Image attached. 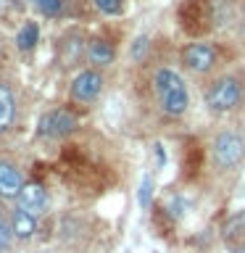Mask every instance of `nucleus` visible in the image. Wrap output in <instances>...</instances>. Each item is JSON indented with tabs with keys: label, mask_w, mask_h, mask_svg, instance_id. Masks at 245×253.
<instances>
[{
	"label": "nucleus",
	"mask_w": 245,
	"mask_h": 253,
	"mask_svg": "<svg viewBox=\"0 0 245 253\" xmlns=\"http://www.w3.org/2000/svg\"><path fill=\"white\" fill-rule=\"evenodd\" d=\"M182 63L195 71V74H205V71L213 69L216 63V50L208 42H190L185 50H182Z\"/></svg>",
	"instance_id": "obj_6"
},
{
	"label": "nucleus",
	"mask_w": 245,
	"mask_h": 253,
	"mask_svg": "<svg viewBox=\"0 0 245 253\" xmlns=\"http://www.w3.org/2000/svg\"><path fill=\"white\" fill-rule=\"evenodd\" d=\"M77 126H79V119L71 114L69 108H55V111H47V114L40 119L37 132L42 134V137L61 140V137H69L71 132H77Z\"/></svg>",
	"instance_id": "obj_4"
},
{
	"label": "nucleus",
	"mask_w": 245,
	"mask_h": 253,
	"mask_svg": "<svg viewBox=\"0 0 245 253\" xmlns=\"http://www.w3.org/2000/svg\"><path fill=\"white\" fill-rule=\"evenodd\" d=\"M47 193H45V187L40 185V182H27V185L21 187V193L16 195V206L24 211V213H29V216H40V213H45L47 211Z\"/></svg>",
	"instance_id": "obj_7"
},
{
	"label": "nucleus",
	"mask_w": 245,
	"mask_h": 253,
	"mask_svg": "<svg viewBox=\"0 0 245 253\" xmlns=\"http://www.w3.org/2000/svg\"><path fill=\"white\" fill-rule=\"evenodd\" d=\"M37 40H40V27H37L35 21H27L19 29V35H16V47L27 53V50H32V47L37 45Z\"/></svg>",
	"instance_id": "obj_12"
},
{
	"label": "nucleus",
	"mask_w": 245,
	"mask_h": 253,
	"mask_svg": "<svg viewBox=\"0 0 245 253\" xmlns=\"http://www.w3.org/2000/svg\"><path fill=\"white\" fill-rule=\"evenodd\" d=\"M114 45L106 42V40H100V37H95L87 42V61L95 63V66H108V63H114Z\"/></svg>",
	"instance_id": "obj_9"
},
{
	"label": "nucleus",
	"mask_w": 245,
	"mask_h": 253,
	"mask_svg": "<svg viewBox=\"0 0 245 253\" xmlns=\"http://www.w3.org/2000/svg\"><path fill=\"white\" fill-rule=\"evenodd\" d=\"M24 185H27V182H24L21 169H16V166L8 164V161H0V195L3 198H16L21 193Z\"/></svg>",
	"instance_id": "obj_8"
},
{
	"label": "nucleus",
	"mask_w": 245,
	"mask_h": 253,
	"mask_svg": "<svg viewBox=\"0 0 245 253\" xmlns=\"http://www.w3.org/2000/svg\"><path fill=\"white\" fill-rule=\"evenodd\" d=\"M153 90L161 100V108L166 116H182L190 106L187 84L174 69H158L153 77Z\"/></svg>",
	"instance_id": "obj_1"
},
{
	"label": "nucleus",
	"mask_w": 245,
	"mask_h": 253,
	"mask_svg": "<svg viewBox=\"0 0 245 253\" xmlns=\"http://www.w3.org/2000/svg\"><path fill=\"white\" fill-rule=\"evenodd\" d=\"M32 3H35L45 16H50V19L63 13V0H32Z\"/></svg>",
	"instance_id": "obj_14"
},
{
	"label": "nucleus",
	"mask_w": 245,
	"mask_h": 253,
	"mask_svg": "<svg viewBox=\"0 0 245 253\" xmlns=\"http://www.w3.org/2000/svg\"><path fill=\"white\" fill-rule=\"evenodd\" d=\"M16 114V103H13V92L5 84H0V132H5L13 122Z\"/></svg>",
	"instance_id": "obj_10"
},
{
	"label": "nucleus",
	"mask_w": 245,
	"mask_h": 253,
	"mask_svg": "<svg viewBox=\"0 0 245 253\" xmlns=\"http://www.w3.org/2000/svg\"><path fill=\"white\" fill-rule=\"evenodd\" d=\"M211 158L219 169H235L245 158V137L240 132H219L211 145Z\"/></svg>",
	"instance_id": "obj_3"
},
{
	"label": "nucleus",
	"mask_w": 245,
	"mask_h": 253,
	"mask_svg": "<svg viewBox=\"0 0 245 253\" xmlns=\"http://www.w3.org/2000/svg\"><path fill=\"white\" fill-rule=\"evenodd\" d=\"M11 227H13V235L16 237H21V240H29L32 235H35V216H29V213H24L21 209L19 211H13V221H11Z\"/></svg>",
	"instance_id": "obj_11"
},
{
	"label": "nucleus",
	"mask_w": 245,
	"mask_h": 253,
	"mask_svg": "<svg viewBox=\"0 0 245 253\" xmlns=\"http://www.w3.org/2000/svg\"><path fill=\"white\" fill-rule=\"evenodd\" d=\"M243 100V84L235 77H221L216 82H211V87L205 90V106L216 114H227L240 106Z\"/></svg>",
	"instance_id": "obj_2"
},
{
	"label": "nucleus",
	"mask_w": 245,
	"mask_h": 253,
	"mask_svg": "<svg viewBox=\"0 0 245 253\" xmlns=\"http://www.w3.org/2000/svg\"><path fill=\"white\" fill-rule=\"evenodd\" d=\"M103 90V77L95 69H84L71 79V98L77 103H92Z\"/></svg>",
	"instance_id": "obj_5"
},
{
	"label": "nucleus",
	"mask_w": 245,
	"mask_h": 253,
	"mask_svg": "<svg viewBox=\"0 0 245 253\" xmlns=\"http://www.w3.org/2000/svg\"><path fill=\"white\" fill-rule=\"evenodd\" d=\"M166 209H169V213H171V216H182V213H185L187 211V203L185 201H182V198L177 195V198H169V206H166Z\"/></svg>",
	"instance_id": "obj_18"
},
{
	"label": "nucleus",
	"mask_w": 245,
	"mask_h": 253,
	"mask_svg": "<svg viewBox=\"0 0 245 253\" xmlns=\"http://www.w3.org/2000/svg\"><path fill=\"white\" fill-rule=\"evenodd\" d=\"M148 45H150V42H148V37H145V35L134 40V42H132V58H134V61H142V58H145Z\"/></svg>",
	"instance_id": "obj_17"
},
{
	"label": "nucleus",
	"mask_w": 245,
	"mask_h": 253,
	"mask_svg": "<svg viewBox=\"0 0 245 253\" xmlns=\"http://www.w3.org/2000/svg\"><path fill=\"white\" fill-rule=\"evenodd\" d=\"M92 5L106 16H122L124 13V0H92Z\"/></svg>",
	"instance_id": "obj_13"
},
{
	"label": "nucleus",
	"mask_w": 245,
	"mask_h": 253,
	"mask_svg": "<svg viewBox=\"0 0 245 253\" xmlns=\"http://www.w3.org/2000/svg\"><path fill=\"white\" fill-rule=\"evenodd\" d=\"M11 237H13V227L8 224L3 216H0V253L8 251V245H11Z\"/></svg>",
	"instance_id": "obj_16"
},
{
	"label": "nucleus",
	"mask_w": 245,
	"mask_h": 253,
	"mask_svg": "<svg viewBox=\"0 0 245 253\" xmlns=\"http://www.w3.org/2000/svg\"><path fill=\"white\" fill-rule=\"evenodd\" d=\"M243 253H245V248H243Z\"/></svg>",
	"instance_id": "obj_19"
},
{
	"label": "nucleus",
	"mask_w": 245,
	"mask_h": 253,
	"mask_svg": "<svg viewBox=\"0 0 245 253\" xmlns=\"http://www.w3.org/2000/svg\"><path fill=\"white\" fill-rule=\"evenodd\" d=\"M150 198H153V177L150 174H145L140 182V193H137V203L142 206V209H148L150 206Z\"/></svg>",
	"instance_id": "obj_15"
}]
</instances>
